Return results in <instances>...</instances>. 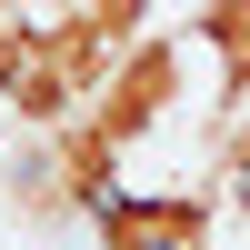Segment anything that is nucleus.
<instances>
[{
  "instance_id": "4",
  "label": "nucleus",
  "mask_w": 250,
  "mask_h": 250,
  "mask_svg": "<svg viewBox=\"0 0 250 250\" xmlns=\"http://www.w3.org/2000/svg\"><path fill=\"white\" fill-rule=\"evenodd\" d=\"M0 200H10V220H20V230H60V220H80V210H70V190H60L50 140H20V150H0Z\"/></svg>"
},
{
  "instance_id": "3",
  "label": "nucleus",
  "mask_w": 250,
  "mask_h": 250,
  "mask_svg": "<svg viewBox=\"0 0 250 250\" xmlns=\"http://www.w3.org/2000/svg\"><path fill=\"white\" fill-rule=\"evenodd\" d=\"M220 240V200L200 180H170V190H120L110 210L90 220V250H210Z\"/></svg>"
},
{
  "instance_id": "1",
  "label": "nucleus",
  "mask_w": 250,
  "mask_h": 250,
  "mask_svg": "<svg viewBox=\"0 0 250 250\" xmlns=\"http://www.w3.org/2000/svg\"><path fill=\"white\" fill-rule=\"evenodd\" d=\"M150 30H160V10H140V0H70V10H30V40H20V60L0 70V110H10L30 140L70 130Z\"/></svg>"
},
{
  "instance_id": "2",
  "label": "nucleus",
  "mask_w": 250,
  "mask_h": 250,
  "mask_svg": "<svg viewBox=\"0 0 250 250\" xmlns=\"http://www.w3.org/2000/svg\"><path fill=\"white\" fill-rule=\"evenodd\" d=\"M180 90H190V30H170V20H160V30L140 40L120 70H110V90H100L80 120H90V130L110 140L120 160H130L150 130H170V120H180Z\"/></svg>"
}]
</instances>
